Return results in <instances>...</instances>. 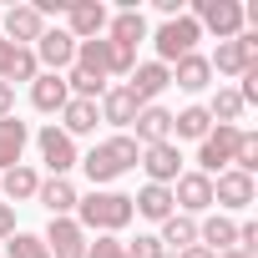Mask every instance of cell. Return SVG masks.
I'll return each instance as SVG.
<instances>
[{
	"label": "cell",
	"mask_w": 258,
	"mask_h": 258,
	"mask_svg": "<svg viewBox=\"0 0 258 258\" xmlns=\"http://www.w3.org/2000/svg\"><path fill=\"white\" fill-rule=\"evenodd\" d=\"M71 218L81 223V233H111V238H116L137 213H132V198H126V192H116V187H91V192L76 203Z\"/></svg>",
	"instance_id": "6da1fadb"
},
{
	"label": "cell",
	"mask_w": 258,
	"mask_h": 258,
	"mask_svg": "<svg viewBox=\"0 0 258 258\" xmlns=\"http://www.w3.org/2000/svg\"><path fill=\"white\" fill-rule=\"evenodd\" d=\"M198 41H203V31H198V21L182 11V16H172V21H162L157 26V36H152V46H157V61L162 66H172L177 56H187V51H198Z\"/></svg>",
	"instance_id": "7a4b0ae2"
},
{
	"label": "cell",
	"mask_w": 258,
	"mask_h": 258,
	"mask_svg": "<svg viewBox=\"0 0 258 258\" xmlns=\"http://www.w3.org/2000/svg\"><path fill=\"white\" fill-rule=\"evenodd\" d=\"M208 66H213V76H248L258 66V36L243 31L233 41H218V56H208Z\"/></svg>",
	"instance_id": "3957f363"
},
{
	"label": "cell",
	"mask_w": 258,
	"mask_h": 258,
	"mask_svg": "<svg viewBox=\"0 0 258 258\" xmlns=\"http://www.w3.org/2000/svg\"><path fill=\"white\" fill-rule=\"evenodd\" d=\"M192 21H198V31H213L218 41L243 36V6H238V0H198Z\"/></svg>",
	"instance_id": "277c9868"
},
{
	"label": "cell",
	"mask_w": 258,
	"mask_h": 258,
	"mask_svg": "<svg viewBox=\"0 0 258 258\" xmlns=\"http://www.w3.org/2000/svg\"><path fill=\"white\" fill-rule=\"evenodd\" d=\"M238 132H243V126H213V132L198 142V172H208V177L228 172L233 152H238Z\"/></svg>",
	"instance_id": "5b68a950"
},
{
	"label": "cell",
	"mask_w": 258,
	"mask_h": 258,
	"mask_svg": "<svg viewBox=\"0 0 258 258\" xmlns=\"http://www.w3.org/2000/svg\"><path fill=\"white\" fill-rule=\"evenodd\" d=\"M106 21H111V11L101 6V0H71V6H66V36H71V41H96V36H106Z\"/></svg>",
	"instance_id": "8992f818"
},
{
	"label": "cell",
	"mask_w": 258,
	"mask_h": 258,
	"mask_svg": "<svg viewBox=\"0 0 258 258\" xmlns=\"http://www.w3.org/2000/svg\"><path fill=\"white\" fill-rule=\"evenodd\" d=\"M36 147H41V162L51 167V177H66V172L81 162L76 142L61 132V126H41V132H36Z\"/></svg>",
	"instance_id": "52a82bcc"
},
{
	"label": "cell",
	"mask_w": 258,
	"mask_h": 258,
	"mask_svg": "<svg viewBox=\"0 0 258 258\" xmlns=\"http://www.w3.org/2000/svg\"><path fill=\"white\" fill-rule=\"evenodd\" d=\"M31 51H36V66H46L51 76H66V71H71V61H76V41H71L61 26H56V31L46 26V31H41V41H36Z\"/></svg>",
	"instance_id": "ba28073f"
},
{
	"label": "cell",
	"mask_w": 258,
	"mask_h": 258,
	"mask_svg": "<svg viewBox=\"0 0 258 258\" xmlns=\"http://www.w3.org/2000/svg\"><path fill=\"white\" fill-rule=\"evenodd\" d=\"M253 198H258V182H253L248 172L228 167V172H218V177H213V208H228V213H243V208H248Z\"/></svg>",
	"instance_id": "9c48e42d"
},
{
	"label": "cell",
	"mask_w": 258,
	"mask_h": 258,
	"mask_svg": "<svg viewBox=\"0 0 258 258\" xmlns=\"http://www.w3.org/2000/svg\"><path fill=\"white\" fill-rule=\"evenodd\" d=\"M172 208H182L187 218H198V213H208L213 208V177L208 172H182L177 182H172Z\"/></svg>",
	"instance_id": "30bf717a"
},
{
	"label": "cell",
	"mask_w": 258,
	"mask_h": 258,
	"mask_svg": "<svg viewBox=\"0 0 258 258\" xmlns=\"http://www.w3.org/2000/svg\"><path fill=\"white\" fill-rule=\"evenodd\" d=\"M172 86V71L162 61H137L132 66V81H126V91L137 96V106H157V96Z\"/></svg>",
	"instance_id": "8fae6325"
},
{
	"label": "cell",
	"mask_w": 258,
	"mask_h": 258,
	"mask_svg": "<svg viewBox=\"0 0 258 258\" xmlns=\"http://www.w3.org/2000/svg\"><path fill=\"white\" fill-rule=\"evenodd\" d=\"M137 167H147L152 182L172 187V182L182 177V152H177V142H157V147H142V162H137Z\"/></svg>",
	"instance_id": "7c38bea8"
},
{
	"label": "cell",
	"mask_w": 258,
	"mask_h": 258,
	"mask_svg": "<svg viewBox=\"0 0 258 258\" xmlns=\"http://www.w3.org/2000/svg\"><path fill=\"white\" fill-rule=\"evenodd\" d=\"M137 111H142V106H137V96L126 91V86H106L101 101H96V116H101L106 126H116V132H126V126L137 121Z\"/></svg>",
	"instance_id": "4fadbf2b"
},
{
	"label": "cell",
	"mask_w": 258,
	"mask_h": 258,
	"mask_svg": "<svg viewBox=\"0 0 258 258\" xmlns=\"http://www.w3.org/2000/svg\"><path fill=\"white\" fill-rule=\"evenodd\" d=\"M36 203H41L51 218H71V213H76V203H81V192H76V182H71V177H41Z\"/></svg>",
	"instance_id": "5bb4252c"
},
{
	"label": "cell",
	"mask_w": 258,
	"mask_h": 258,
	"mask_svg": "<svg viewBox=\"0 0 258 258\" xmlns=\"http://www.w3.org/2000/svg\"><path fill=\"white\" fill-rule=\"evenodd\" d=\"M46 248H51V258H86V233H81V223H76V218H51Z\"/></svg>",
	"instance_id": "9a60e30c"
},
{
	"label": "cell",
	"mask_w": 258,
	"mask_h": 258,
	"mask_svg": "<svg viewBox=\"0 0 258 258\" xmlns=\"http://www.w3.org/2000/svg\"><path fill=\"white\" fill-rule=\"evenodd\" d=\"M167 71H172V86H182V91H192V96L213 86V66H208V56H203V51H187V56H177Z\"/></svg>",
	"instance_id": "2e32d148"
},
{
	"label": "cell",
	"mask_w": 258,
	"mask_h": 258,
	"mask_svg": "<svg viewBox=\"0 0 258 258\" xmlns=\"http://www.w3.org/2000/svg\"><path fill=\"white\" fill-rule=\"evenodd\" d=\"M41 31H46V21H41L36 6H11V11H6V41H11V46H36Z\"/></svg>",
	"instance_id": "e0dca14e"
},
{
	"label": "cell",
	"mask_w": 258,
	"mask_h": 258,
	"mask_svg": "<svg viewBox=\"0 0 258 258\" xmlns=\"http://www.w3.org/2000/svg\"><path fill=\"white\" fill-rule=\"evenodd\" d=\"M26 147H31V126H26L21 116H6V121H0V172L21 167Z\"/></svg>",
	"instance_id": "ac0fdd59"
},
{
	"label": "cell",
	"mask_w": 258,
	"mask_h": 258,
	"mask_svg": "<svg viewBox=\"0 0 258 258\" xmlns=\"http://www.w3.org/2000/svg\"><path fill=\"white\" fill-rule=\"evenodd\" d=\"M132 126H137V147H157V142H172V111H167V106H142Z\"/></svg>",
	"instance_id": "d6986e66"
},
{
	"label": "cell",
	"mask_w": 258,
	"mask_h": 258,
	"mask_svg": "<svg viewBox=\"0 0 258 258\" xmlns=\"http://www.w3.org/2000/svg\"><path fill=\"white\" fill-rule=\"evenodd\" d=\"M106 41H116V46H126V51H137V46L147 41V16H142V11H116V16L106 21Z\"/></svg>",
	"instance_id": "ffe728a7"
},
{
	"label": "cell",
	"mask_w": 258,
	"mask_h": 258,
	"mask_svg": "<svg viewBox=\"0 0 258 258\" xmlns=\"http://www.w3.org/2000/svg\"><path fill=\"white\" fill-rule=\"evenodd\" d=\"M36 187H41V172L26 167V162L11 167V172H0V203H11V208H16V203H31Z\"/></svg>",
	"instance_id": "44dd1931"
},
{
	"label": "cell",
	"mask_w": 258,
	"mask_h": 258,
	"mask_svg": "<svg viewBox=\"0 0 258 258\" xmlns=\"http://www.w3.org/2000/svg\"><path fill=\"white\" fill-rule=\"evenodd\" d=\"M132 213H142L147 223H167L177 208H172V187H162V182H147L137 198H132Z\"/></svg>",
	"instance_id": "7402d4cb"
},
{
	"label": "cell",
	"mask_w": 258,
	"mask_h": 258,
	"mask_svg": "<svg viewBox=\"0 0 258 258\" xmlns=\"http://www.w3.org/2000/svg\"><path fill=\"white\" fill-rule=\"evenodd\" d=\"M96 121H101V116H96V101L71 96V101L61 106V132H66L71 142H76V137H91V132H96Z\"/></svg>",
	"instance_id": "603a6c76"
},
{
	"label": "cell",
	"mask_w": 258,
	"mask_h": 258,
	"mask_svg": "<svg viewBox=\"0 0 258 258\" xmlns=\"http://www.w3.org/2000/svg\"><path fill=\"white\" fill-rule=\"evenodd\" d=\"M66 101H71V91H66V81H61V76L41 71V76L31 81V106H36V111H46V116H51V111H61Z\"/></svg>",
	"instance_id": "cb8c5ba5"
},
{
	"label": "cell",
	"mask_w": 258,
	"mask_h": 258,
	"mask_svg": "<svg viewBox=\"0 0 258 258\" xmlns=\"http://www.w3.org/2000/svg\"><path fill=\"white\" fill-rule=\"evenodd\" d=\"M233 238H238V223H233L228 213H213V218H203V223H198V243H203L208 253L233 248Z\"/></svg>",
	"instance_id": "d4e9b609"
},
{
	"label": "cell",
	"mask_w": 258,
	"mask_h": 258,
	"mask_svg": "<svg viewBox=\"0 0 258 258\" xmlns=\"http://www.w3.org/2000/svg\"><path fill=\"white\" fill-rule=\"evenodd\" d=\"M76 167H81V172H86V177H91V187H111V182H116V177H121V167H116V162H111V152H106V147H101V142H96V147H91V152H86V157H81V162H76Z\"/></svg>",
	"instance_id": "484cf974"
},
{
	"label": "cell",
	"mask_w": 258,
	"mask_h": 258,
	"mask_svg": "<svg viewBox=\"0 0 258 258\" xmlns=\"http://www.w3.org/2000/svg\"><path fill=\"white\" fill-rule=\"evenodd\" d=\"M157 238H162V248H167V253H182V248H192V243H198V218L172 213V218L162 223V233H157Z\"/></svg>",
	"instance_id": "4316f807"
},
{
	"label": "cell",
	"mask_w": 258,
	"mask_h": 258,
	"mask_svg": "<svg viewBox=\"0 0 258 258\" xmlns=\"http://www.w3.org/2000/svg\"><path fill=\"white\" fill-rule=\"evenodd\" d=\"M208 132H213L208 106H182V111L172 116V137H177V142H182V137H187V142H203Z\"/></svg>",
	"instance_id": "83f0119b"
},
{
	"label": "cell",
	"mask_w": 258,
	"mask_h": 258,
	"mask_svg": "<svg viewBox=\"0 0 258 258\" xmlns=\"http://www.w3.org/2000/svg\"><path fill=\"white\" fill-rule=\"evenodd\" d=\"M101 147L111 152V162H116L121 172H126V167H137V162H142V147H137V137H132V132H111V137H106Z\"/></svg>",
	"instance_id": "f1b7e54d"
},
{
	"label": "cell",
	"mask_w": 258,
	"mask_h": 258,
	"mask_svg": "<svg viewBox=\"0 0 258 258\" xmlns=\"http://www.w3.org/2000/svg\"><path fill=\"white\" fill-rule=\"evenodd\" d=\"M6 243H11V253H6V258H51L46 238H36V233H11Z\"/></svg>",
	"instance_id": "f546056e"
},
{
	"label": "cell",
	"mask_w": 258,
	"mask_h": 258,
	"mask_svg": "<svg viewBox=\"0 0 258 258\" xmlns=\"http://www.w3.org/2000/svg\"><path fill=\"white\" fill-rule=\"evenodd\" d=\"M233 167L238 172H258V132H238V152H233Z\"/></svg>",
	"instance_id": "4dcf8cb0"
},
{
	"label": "cell",
	"mask_w": 258,
	"mask_h": 258,
	"mask_svg": "<svg viewBox=\"0 0 258 258\" xmlns=\"http://www.w3.org/2000/svg\"><path fill=\"white\" fill-rule=\"evenodd\" d=\"M126 258H167V248H162L157 233H137L132 243H126Z\"/></svg>",
	"instance_id": "1f68e13d"
},
{
	"label": "cell",
	"mask_w": 258,
	"mask_h": 258,
	"mask_svg": "<svg viewBox=\"0 0 258 258\" xmlns=\"http://www.w3.org/2000/svg\"><path fill=\"white\" fill-rule=\"evenodd\" d=\"M86 258H126V243L111 233H96V243H86Z\"/></svg>",
	"instance_id": "d6a6232c"
},
{
	"label": "cell",
	"mask_w": 258,
	"mask_h": 258,
	"mask_svg": "<svg viewBox=\"0 0 258 258\" xmlns=\"http://www.w3.org/2000/svg\"><path fill=\"white\" fill-rule=\"evenodd\" d=\"M6 116H16V86L0 81V121H6Z\"/></svg>",
	"instance_id": "836d02e7"
},
{
	"label": "cell",
	"mask_w": 258,
	"mask_h": 258,
	"mask_svg": "<svg viewBox=\"0 0 258 258\" xmlns=\"http://www.w3.org/2000/svg\"><path fill=\"white\" fill-rule=\"evenodd\" d=\"M11 233H16V208L0 203V238H11Z\"/></svg>",
	"instance_id": "e575fe53"
},
{
	"label": "cell",
	"mask_w": 258,
	"mask_h": 258,
	"mask_svg": "<svg viewBox=\"0 0 258 258\" xmlns=\"http://www.w3.org/2000/svg\"><path fill=\"white\" fill-rule=\"evenodd\" d=\"M11 61H16V46L0 36V81H6V71H11Z\"/></svg>",
	"instance_id": "d590c367"
},
{
	"label": "cell",
	"mask_w": 258,
	"mask_h": 258,
	"mask_svg": "<svg viewBox=\"0 0 258 258\" xmlns=\"http://www.w3.org/2000/svg\"><path fill=\"white\" fill-rule=\"evenodd\" d=\"M177 258H213V253H208V248H203V243H192V248H182V253H177Z\"/></svg>",
	"instance_id": "8d00e7d4"
},
{
	"label": "cell",
	"mask_w": 258,
	"mask_h": 258,
	"mask_svg": "<svg viewBox=\"0 0 258 258\" xmlns=\"http://www.w3.org/2000/svg\"><path fill=\"white\" fill-rule=\"evenodd\" d=\"M213 258H248V253H238V248H223V253H213Z\"/></svg>",
	"instance_id": "74e56055"
}]
</instances>
